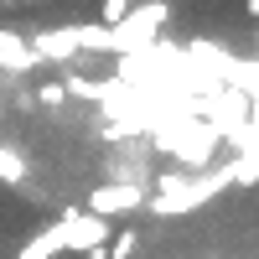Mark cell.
Listing matches in <instances>:
<instances>
[{
	"label": "cell",
	"instance_id": "obj_1",
	"mask_svg": "<svg viewBox=\"0 0 259 259\" xmlns=\"http://www.w3.org/2000/svg\"><path fill=\"white\" fill-rule=\"evenodd\" d=\"M223 187H233V166H212V171H177V177H166L156 187V197H150L145 207L161 212V218H182V212L212 202Z\"/></svg>",
	"mask_w": 259,
	"mask_h": 259
},
{
	"label": "cell",
	"instance_id": "obj_2",
	"mask_svg": "<svg viewBox=\"0 0 259 259\" xmlns=\"http://www.w3.org/2000/svg\"><path fill=\"white\" fill-rule=\"evenodd\" d=\"M166 21H171V0H135V6H130V16L119 21V26H109V52L130 57V52L156 47Z\"/></svg>",
	"mask_w": 259,
	"mask_h": 259
},
{
	"label": "cell",
	"instance_id": "obj_3",
	"mask_svg": "<svg viewBox=\"0 0 259 259\" xmlns=\"http://www.w3.org/2000/svg\"><path fill=\"white\" fill-rule=\"evenodd\" d=\"M150 202V187L145 182H104V187H94L89 192V207L83 212H94V218H124V212H140Z\"/></svg>",
	"mask_w": 259,
	"mask_h": 259
},
{
	"label": "cell",
	"instance_id": "obj_4",
	"mask_svg": "<svg viewBox=\"0 0 259 259\" xmlns=\"http://www.w3.org/2000/svg\"><path fill=\"white\" fill-rule=\"evenodd\" d=\"M57 254H68V228H62V218L47 223L41 233H31V239L16 249V259H57Z\"/></svg>",
	"mask_w": 259,
	"mask_h": 259
},
{
	"label": "cell",
	"instance_id": "obj_5",
	"mask_svg": "<svg viewBox=\"0 0 259 259\" xmlns=\"http://www.w3.org/2000/svg\"><path fill=\"white\" fill-rule=\"evenodd\" d=\"M0 68L16 73V78L36 68V52H31V41L21 36V31H0Z\"/></svg>",
	"mask_w": 259,
	"mask_h": 259
},
{
	"label": "cell",
	"instance_id": "obj_6",
	"mask_svg": "<svg viewBox=\"0 0 259 259\" xmlns=\"http://www.w3.org/2000/svg\"><path fill=\"white\" fill-rule=\"evenodd\" d=\"M26 182H31V161L0 140V187H26Z\"/></svg>",
	"mask_w": 259,
	"mask_h": 259
},
{
	"label": "cell",
	"instance_id": "obj_7",
	"mask_svg": "<svg viewBox=\"0 0 259 259\" xmlns=\"http://www.w3.org/2000/svg\"><path fill=\"white\" fill-rule=\"evenodd\" d=\"M135 249H140V233L119 228V233H109V244H104V259H135Z\"/></svg>",
	"mask_w": 259,
	"mask_h": 259
},
{
	"label": "cell",
	"instance_id": "obj_8",
	"mask_svg": "<svg viewBox=\"0 0 259 259\" xmlns=\"http://www.w3.org/2000/svg\"><path fill=\"white\" fill-rule=\"evenodd\" d=\"M130 6H135V0H99V26H104V31L119 26V21L130 16Z\"/></svg>",
	"mask_w": 259,
	"mask_h": 259
},
{
	"label": "cell",
	"instance_id": "obj_9",
	"mask_svg": "<svg viewBox=\"0 0 259 259\" xmlns=\"http://www.w3.org/2000/svg\"><path fill=\"white\" fill-rule=\"evenodd\" d=\"M62 99H68L62 83H41V89H36V104H62Z\"/></svg>",
	"mask_w": 259,
	"mask_h": 259
},
{
	"label": "cell",
	"instance_id": "obj_10",
	"mask_svg": "<svg viewBox=\"0 0 259 259\" xmlns=\"http://www.w3.org/2000/svg\"><path fill=\"white\" fill-rule=\"evenodd\" d=\"M244 11H249V16H254V21H259V0H244Z\"/></svg>",
	"mask_w": 259,
	"mask_h": 259
},
{
	"label": "cell",
	"instance_id": "obj_11",
	"mask_svg": "<svg viewBox=\"0 0 259 259\" xmlns=\"http://www.w3.org/2000/svg\"><path fill=\"white\" fill-rule=\"evenodd\" d=\"M254 52H259V21H254Z\"/></svg>",
	"mask_w": 259,
	"mask_h": 259
}]
</instances>
